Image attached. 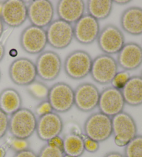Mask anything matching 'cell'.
Instances as JSON below:
<instances>
[{
  "instance_id": "24",
  "label": "cell",
  "mask_w": 142,
  "mask_h": 157,
  "mask_svg": "<svg viewBox=\"0 0 142 157\" xmlns=\"http://www.w3.org/2000/svg\"><path fill=\"white\" fill-rule=\"evenodd\" d=\"M63 152L65 155L80 157L85 151L83 138L75 133L65 135L63 139Z\"/></svg>"
},
{
  "instance_id": "27",
  "label": "cell",
  "mask_w": 142,
  "mask_h": 157,
  "mask_svg": "<svg viewBox=\"0 0 142 157\" xmlns=\"http://www.w3.org/2000/svg\"><path fill=\"white\" fill-rule=\"evenodd\" d=\"M6 144L10 150L15 153L29 150L30 147V143L28 139H22L16 138L13 136H9L6 139Z\"/></svg>"
},
{
  "instance_id": "34",
  "label": "cell",
  "mask_w": 142,
  "mask_h": 157,
  "mask_svg": "<svg viewBox=\"0 0 142 157\" xmlns=\"http://www.w3.org/2000/svg\"><path fill=\"white\" fill-rule=\"evenodd\" d=\"M13 157H38L37 154L31 150H26L15 153Z\"/></svg>"
},
{
  "instance_id": "32",
  "label": "cell",
  "mask_w": 142,
  "mask_h": 157,
  "mask_svg": "<svg viewBox=\"0 0 142 157\" xmlns=\"http://www.w3.org/2000/svg\"><path fill=\"white\" fill-rule=\"evenodd\" d=\"M84 141V147L85 150L88 151L89 153H95L99 150V143L92 140L89 138L85 137L83 139Z\"/></svg>"
},
{
  "instance_id": "5",
  "label": "cell",
  "mask_w": 142,
  "mask_h": 157,
  "mask_svg": "<svg viewBox=\"0 0 142 157\" xmlns=\"http://www.w3.org/2000/svg\"><path fill=\"white\" fill-rule=\"evenodd\" d=\"M47 44L56 49H64L69 47L73 39L72 24L57 19L46 27Z\"/></svg>"
},
{
  "instance_id": "18",
  "label": "cell",
  "mask_w": 142,
  "mask_h": 157,
  "mask_svg": "<svg viewBox=\"0 0 142 157\" xmlns=\"http://www.w3.org/2000/svg\"><path fill=\"white\" fill-rule=\"evenodd\" d=\"M116 62L124 71H133L142 64V47L135 42H128L117 53Z\"/></svg>"
},
{
  "instance_id": "14",
  "label": "cell",
  "mask_w": 142,
  "mask_h": 157,
  "mask_svg": "<svg viewBox=\"0 0 142 157\" xmlns=\"http://www.w3.org/2000/svg\"><path fill=\"white\" fill-rule=\"evenodd\" d=\"M125 101L121 90L113 86H109L100 93L98 107L103 114L113 117L124 112Z\"/></svg>"
},
{
  "instance_id": "11",
  "label": "cell",
  "mask_w": 142,
  "mask_h": 157,
  "mask_svg": "<svg viewBox=\"0 0 142 157\" xmlns=\"http://www.w3.org/2000/svg\"><path fill=\"white\" fill-rule=\"evenodd\" d=\"M20 42L21 47L27 53L40 54L48 44L46 31L33 25L27 26L22 32Z\"/></svg>"
},
{
  "instance_id": "41",
  "label": "cell",
  "mask_w": 142,
  "mask_h": 157,
  "mask_svg": "<svg viewBox=\"0 0 142 157\" xmlns=\"http://www.w3.org/2000/svg\"><path fill=\"white\" fill-rule=\"evenodd\" d=\"M64 157H72V156H67V155H65Z\"/></svg>"
},
{
  "instance_id": "15",
  "label": "cell",
  "mask_w": 142,
  "mask_h": 157,
  "mask_svg": "<svg viewBox=\"0 0 142 157\" xmlns=\"http://www.w3.org/2000/svg\"><path fill=\"white\" fill-rule=\"evenodd\" d=\"M100 93L97 86L92 83L84 82L74 90V105L78 110L89 112L98 107Z\"/></svg>"
},
{
  "instance_id": "30",
  "label": "cell",
  "mask_w": 142,
  "mask_h": 157,
  "mask_svg": "<svg viewBox=\"0 0 142 157\" xmlns=\"http://www.w3.org/2000/svg\"><path fill=\"white\" fill-rule=\"evenodd\" d=\"M35 116H37L38 117L40 116L47 114L51 112H53V108L51 107V104L49 103L47 100L46 101H41L39 104H38L35 109Z\"/></svg>"
},
{
  "instance_id": "40",
  "label": "cell",
  "mask_w": 142,
  "mask_h": 157,
  "mask_svg": "<svg viewBox=\"0 0 142 157\" xmlns=\"http://www.w3.org/2000/svg\"><path fill=\"white\" fill-rule=\"evenodd\" d=\"M3 4H4V2H0V17H1L2 12V9H3Z\"/></svg>"
},
{
  "instance_id": "33",
  "label": "cell",
  "mask_w": 142,
  "mask_h": 157,
  "mask_svg": "<svg viewBox=\"0 0 142 157\" xmlns=\"http://www.w3.org/2000/svg\"><path fill=\"white\" fill-rule=\"evenodd\" d=\"M47 144L50 145L51 146H53V147H58L62 150V149H63V139H62L61 137H60L59 136L54 137L52 139L49 140L47 142Z\"/></svg>"
},
{
  "instance_id": "2",
  "label": "cell",
  "mask_w": 142,
  "mask_h": 157,
  "mask_svg": "<svg viewBox=\"0 0 142 157\" xmlns=\"http://www.w3.org/2000/svg\"><path fill=\"white\" fill-rule=\"evenodd\" d=\"M112 129L114 143L119 147H125L137 135V127L129 113L122 112L112 117Z\"/></svg>"
},
{
  "instance_id": "35",
  "label": "cell",
  "mask_w": 142,
  "mask_h": 157,
  "mask_svg": "<svg viewBox=\"0 0 142 157\" xmlns=\"http://www.w3.org/2000/svg\"><path fill=\"white\" fill-rule=\"evenodd\" d=\"M103 157H125L122 154L117 152V151H110L105 154Z\"/></svg>"
},
{
  "instance_id": "22",
  "label": "cell",
  "mask_w": 142,
  "mask_h": 157,
  "mask_svg": "<svg viewBox=\"0 0 142 157\" xmlns=\"http://www.w3.org/2000/svg\"><path fill=\"white\" fill-rule=\"evenodd\" d=\"M22 100L19 92L13 88H6L0 92V109L11 116L22 108Z\"/></svg>"
},
{
  "instance_id": "13",
  "label": "cell",
  "mask_w": 142,
  "mask_h": 157,
  "mask_svg": "<svg viewBox=\"0 0 142 157\" xmlns=\"http://www.w3.org/2000/svg\"><path fill=\"white\" fill-rule=\"evenodd\" d=\"M73 37L80 44H91L97 40L100 33L99 21L88 14L84 15L73 26Z\"/></svg>"
},
{
  "instance_id": "1",
  "label": "cell",
  "mask_w": 142,
  "mask_h": 157,
  "mask_svg": "<svg viewBox=\"0 0 142 157\" xmlns=\"http://www.w3.org/2000/svg\"><path fill=\"white\" fill-rule=\"evenodd\" d=\"M37 121L31 110L22 107L9 118V131L13 136L28 139L36 130Z\"/></svg>"
},
{
  "instance_id": "7",
  "label": "cell",
  "mask_w": 142,
  "mask_h": 157,
  "mask_svg": "<svg viewBox=\"0 0 142 157\" xmlns=\"http://www.w3.org/2000/svg\"><path fill=\"white\" fill-rule=\"evenodd\" d=\"M47 101L51 104L53 112H67L74 105V90L67 83L57 82L49 88Z\"/></svg>"
},
{
  "instance_id": "4",
  "label": "cell",
  "mask_w": 142,
  "mask_h": 157,
  "mask_svg": "<svg viewBox=\"0 0 142 157\" xmlns=\"http://www.w3.org/2000/svg\"><path fill=\"white\" fill-rule=\"evenodd\" d=\"M84 132L90 139L98 143L105 141L112 134V118L100 112L92 113L85 122Z\"/></svg>"
},
{
  "instance_id": "39",
  "label": "cell",
  "mask_w": 142,
  "mask_h": 157,
  "mask_svg": "<svg viewBox=\"0 0 142 157\" xmlns=\"http://www.w3.org/2000/svg\"><path fill=\"white\" fill-rule=\"evenodd\" d=\"M6 154V150L4 147L0 146V157H5Z\"/></svg>"
},
{
  "instance_id": "12",
  "label": "cell",
  "mask_w": 142,
  "mask_h": 157,
  "mask_svg": "<svg viewBox=\"0 0 142 157\" xmlns=\"http://www.w3.org/2000/svg\"><path fill=\"white\" fill-rule=\"evenodd\" d=\"M54 8L49 0H34L27 6V19L31 25L44 29L52 22Z\"/></svg>"
},
{
  "instance_id": "31",
  "label": "cell",
  "mask_w": 142,
  "mask_h": 157,
  "mask_svg": "<svg viewBox=\"0 0 142 157\" xmlns=\"http://www.w3.org/2000/svg\"><path fill=\"white\" fill-rule=\"evenodd\" d=\"M9 116L0 109V139L5 136L9 131Z\"/></svg>"
},
{
  "instance_id": "25",
  "label": "cell",
  "mask_w": 142,
  "mask_h": 157,
  "mask_svg": "<svg viewBox=\"0 0 142 157\" xmlns=\"http://www.w3.org/2000/svg\"><path fill=\"white\" fill-rule=\"evenodd\" d=\"M26 87L27 92L32 98L40 101L47 100L49 88L44 82L35 80Z\"/></svg>"
},
{
  "instance_id": "6",
  "label": "cell",
  "mask_w": 142,
  "mask_h": 157,
  "mask_svg": "<svg viewBox=\"0 0 142 157\" xmlns=\"http://www.w3.org/2000/svg\"><path fill=\"white\" fill-rule=\"evenodd\" d=\"M118 67L112 56L103 53L93 59L89 74L96 82L102 85H108L118 73Z\"/></svg>"
},
{
  "instance_id": "38",
  "label": "cell",
  "mask_w": 142,
  "mask_h": 157,
  "mask_svg": "<svg viewBox=\"0 0 142 157\" xmlns=\"http://www.w3.org/2000/svg\"><path fill=\"white\" fill-rule=\"evenodd\" d=\"M4 30V24L1 19V17H0V37H1V36H2V34H3Z\"/></svg>"
},
{
  "instance_id": "17",
  "label": "cell",
  "mask_w": 142,
  "mask_h": 157,
  "mask_svg": "<svg viewBox=\"0 0 142 157\" xmlns=\"http://www.w3.org/2000/svg\"><path fill=\"white\" fill-rule=\"evenodd\" d=\"M1 19L4 24L13 28L22 25L27 20V6L22 0L4 2Z\"/></svg>"
},
{
  "instance_id": "9",
  "label": "cell",
  "mask_w": 142,
  "mask_h": 157,
  "mask_svg": "<svg viewBox=\"0 0 142 157\" xmlns=\"http://www.w3.org/2000/svg\"><path fill=\"white\" fill-rule=\"evenodd\" d=\"M97 40L102 52L109 56L118 53L125 44L123 32L113 24L103 27Z\"/></svg>"
},
{
  "instance_id": "20",
  "label": "cell",
  "mask_w": 142,
  "mask_h": 157,
  "mask_svg": "<svg viewBox=\"0 0 142 157\" xmlns=\"http://www.w3.org/2000/svg\"><path fill=\"white\" fill-rule=\"evenodd\" d=\"M120 24L122 29L132 36L142 34V9L137 6L128 8L122 13Z\"/></svg>"
},
{
  "instance_id": "29",
  "label": "cell",
  "mask_w": 142,
  "mask_h": 157,
  "mask_svg": "<svg viewBox=\"0 0 142 157\" xmlns=\"http://www.w3.org/2000/svg\"><path fill=\"white\" fill-rule=\"evenodd\" d=\"M130 75L128 71H122L121 72H118L112 81L111 83L112 85V86L119 89V90H121L128 80L130 79Z\"/></svg>"
},
{
  "instance_id": "28",
  "label": "cell",
  "mask_w": 142,
  "mask_h": 157,
  "mask_svg": "<svg viewBox=\"0 0 142 157\" xmlns=\"http://www.w3.org/2000/svg\"><path fill=\"white\" fill-rule=\"evenodd\" d=\"M38 157H64L65 154L63 151L58 147H53L49 144H46L41 148Z\"/></svg>"
},
{
  "instance_id": "16",
  "label": "cell",
  "mask_w": 142,
  "mask_h": 157,
  "mask_svg": "<svg viewBox=\"0 0 142 157\" xmlns=\"http://www.w3.org/2000/svg\"><path fill=\"white\" fill-rule=\"evenodd\" d=\"M63 129V121L60 115L51 112L38 117L36 126L37 137L43 141H49L60 136Z\"/></svg>"
},
{
  "instance_id": "19",
  "label": "cell",
  "mask_w": 142,
  "mask_h": 157,
  "mask_svg": "<svg viewBox=\"0 0 142 157\" xmlns=\"http://www.w3.org/2000/svg\"><path fill=\"white\" fill-rule=\"evenodd\" d=\"M85 4L82 0H60L56 6L58 19L72 24L83 17Z\"/></svg>"
},
{
  "instance_id": "21",
  "label": "cell",
  "mask_w": 142,
  "mask_h": 157,
  "mask_svg": "<svg viewBox=\"0 0 142 157\" xmlns=\"http://www.w3.org/2000/svg\"><path fill=\"white\" fill-rule=\"evenodd\" d=\"M121 91L125 104L132 107L142 105V76L130 77Z\"/></svg>"
},
{
  "instance_id": "23",
  "label": "cell",
  "mask_w": 142,
  "mask_h": 157,
  "mask_svg": "<svg viewBox=\"0 0 142 157\" xmlns=\"http://www.w3.org/2000/svg\"><path fill=\"white\" fill-rule=\"evenodd\" d=\"M113 7L112 0H88L87 2V14L97 20H103L111 14Z\"/></svg>"
},
{
  "instance_id": "42",
  "label": "cell",
  "mask_w": 142,
  "mask_h": 157,
  "mask_svg": "<svg viewBox=\"0 0 142 157\" xmlns=\"http://www.w3.org/2000/svg\"><path fill=\"white\" fill-rule=\"evenodd\" d=\"M0 80H1V71H0Z\"/></svg>"
},
{
  "instance_id": "3",
  "label": "cell",
  "mask_w": 142,
  "mask_h": 157,
  "mask_svg": "<svg viewBox=\"0 0 142 157\" xmlns=\"http://www.w3.org/2000/svg\"><path fill=\"white\" fill-rule=\"evenodd\" d=\"M93 59L83 50L73 51L68 55L64 62L65 74L73 80H81L90 74Z\"/></svg>"
},
{
  "instance_id": "8",
  "label": "cell",
  "mask_w": 142,
  "mask_h": 157,
  "mask_svg": "<svg viewBox=\"0 0 142 157\" xmlns=\"http://www.w3.org/2000/svg\"><path fill=\"white\" fill-rule=\"evenodd\" d=\"M37 75L43 81H53L59 76L62 68L61 57L52 51L39 54L35 61Z\"/></svg>"
},
{
  "instance_id": "36",
  "label": "cell",
  "mask_w": 142,
  "mask_h": 157,
  "mask_svg": "<svg viewBox=\"0 0 142 157\" xmlns=\"http://www.w3.org/2000/svg\"><path fill=\"white\" fill-rule=\"evenodd\" d=\"M5 56V47L2 42H0V62L3 59Z\"/></svg>"
},
{
  "instance_id": "26",
  "label": "cell",
  "mask_w": 142,
  "mask_h": 157,
  "mask_svg": "<svg viewBox=\"0 0 142 157\" xmlns=\"http://www.w3.org/2000/svg\"><path fill=\"white\" fill-rule=\"evenodd\" d=\"M125 157H142V136L136 135L125 146Z\"/></svg>"
},
{
  "instance_id": "37",
  "label": "cell",
  "mask_w": 142,
  "mask_h": 157,
  "mask_svg": "<svg viewBox=\"0 0 142 157\" xmlns=\"http://www.w3.org/2000/svg\"><path fill=\"white\" fill-rule=\"evenodd\" d=\"M130 2V0H114V1H113V3L119 5H125L129 4Z\"/></svg>"
},
{
  "instance_id": "10",
  "label": "cell",
  "mask_w": 142,
  "mask_h": 157,
  "mask_svg": "<svg viewBox=\"0 0 142 157\" xmlns=\"http://www.w3.org/2000/svg\"><path fill=\"white\" fill-rule=\"evenodd\" d=\"M9 77L16 85L27 86L36 80L35 64L26 58L15 59L9 67Z\"/></svg>"
}]
</instances>
